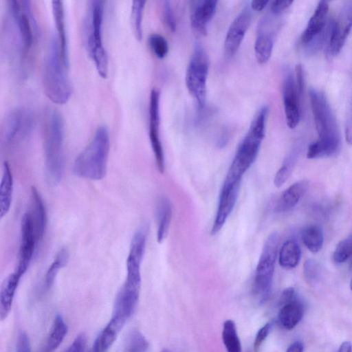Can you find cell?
<instances>
[{
	"label": "cell",
	"instance_id": "ba28073f",
	"mask_svg": "<svg viewBox=\"0 0 352 352\" xmlns=\"http://www.w3.org/2000/svg\"><path fill=\"white\" fill-rule=\"evenodd\" d=\"M278 246L277 233H271L263 245L252 285L253 294L260 303L265 302L271 292Z\"/></svg>",
	"mask_w": 352,
	"mask_h": 352
},
{
	"label": "cell",
	"instance_id": "ee69618b",
	"mask_svg": "<svg viewBox=\"0 0 352 352\" xmlns=\"http://www.w3.org/2000/svg\"><path fill=\"white\" fill-rule=\"evenodd\" d=\"M344 131L346 141L348 144H352V101L347 111Z\"/></svg>",
	"mask_w": 352,
	"mask_h": 352
},
{
	"label": "cell",
	"instance_id": "52a82bcc",
	"mask_svg": "<svg viewBox=\"0 0 352 352\" xmlns=\"http://www.w3.org/2000/svg\"><path fill=\"white\" fill-rule=\"evenodd\" d=\"M104 1H90L84 24L85 45L98 74L103 78L108 74V57L102 41Z\"/></svg>",
	"mask_w": 352,
	"mask_h": 352
},
{
	"label": "cell",
	"instance_id": "f907efd6",
	"mask_svg": "<svg viewBox=\"0 0 352 352\" xmlns=\"http://www.w3.org/2000/svg\"><path fill=\"white\" fill-rule=\"evenodd\" d=\"M350 289L352 291V278H351V282H350Z\"/></svg>",
	"mask_w": 352,
	"mask_h": 352
},
{
	"label": "cell",
	"instance_id": "d6a6232c",
	"mask_svg": "<svg viewBox=\"0 0 352 352\" xmlns=\"http://www.w3.org/2000/svg\"><path fill=\"white\" fill-rule=\"evenodd\" d=\"M145 3L146 1L135 0L131 4V27L138 40H141L142 38V18Z\"/></svg>",
	"mask_w": 352,
	"mask_h": 352
},
{
	"label": "cell",
	"instance_id": "f35d334b",
	"mask_svg": "<svg viewBox=\"0 0 352 352\" xmlns=\"http://www.w3.org/2000/svg\"><path fill=\"white\" fill-rule=\"evenodd\" d=\"M296 91L298 95V97L301 101L302 102V98L305 92V76H304V71L302 65L298 64L295 67V75H294Z\"/></svg>",
	"mask_w": 352,
	"mask_h": 352
},
{
	"label": "cell",
	"instance_id": "1f68e13d",
	"mask_svg": "<svg viewBox=\"0 0 352 352\" xmlns=\"http://www.w3.org/2000/svg\"><path fill=\"white\" fill-rule=\"evenodd\" d=\"M301 239L307 248L313 253L321 249L323 244V232L316 225L305 227L301 232Z\"/></svg>",
	"mask_w": 352,
	"mask_h": 352
},
{
	"label": "cell",
	"instance_id": "9a60e30c",
	"mask_svg": "<svg viewBox=\"0 0 352 352\" xmlns=\"http://www.w3.org/2000/svg\"><path fill=\"white\" fill-rule=\"evenodd\" d=\"M283 100L286 122L289 128H296L300 120L302 102L298 97L294 75L287 71L283 82Z\"/></svg>",
	"mask_w": 352,
	"mask_h": 352
},
{
	"label": "cell",
	"instance_id": "7402d4cb",
	"mask_svg": "<svg viewBox=\"0 0 352 352\" xmlns=\"http://www.w3.org/2000/svg\"><path fill=\"white\" fill-rule=\"evenodd\" d=\"M32 210H30L37 238L39 243L45 232L47 218L45 204L37 189L32 186L31 188Z\"/></svg>",
	"mask_w": 352,
	"mask_h": 352
},
{
	"label": "cell",
	"instance_id": "816d5d0a",
	"mask_svg": "<svg viewBox=\"0 0 352 352\" xmlns=\"http://www.w3.org/2000/svg\"><path fill=\"white\" fill-rule=\"evenodd\" d=\"M161 352H170V351L168 349H164Z\"/></svg>",
	"mask_w": 352,
	"mask_h": 352
},
{
	"label": "cell",
	"instance_id": "8992f818",
	"mask_svg": "<svg viewBox=\"0 0 352 352\" xmlns=\"http://www.w3.org/2000/svg\"><path fill=\"white\" fill-rule=\"evenodd\" d=\"M110 140L107 127L99 126L86 147L76 158L74 173L91 180H100L107 173Z\"/></svg>",
	"mask_w": 352,
	"mask_h": 352
},
{
	"label": "cell",
	"instance_id": "8d00e7d4",
	"mask_svg": "<svg viewBox=\"0 0 352 352\" xmlns=\"http://www.w3.org/2000/svg\"><path fill=\"white\" fill-rule=\"evenodd\" d=\"M303 274L308 283L314 284L320 278L321 267L317 261L313 259H307L304 263Z\"/></svg>",
	"mask_w": 352,
	"mask_h": 352
},
{
	"label": "cell",
	"instance_id": "4fadbf2b",
	"mask_svg": "<svg viewBox=\"0 0 352 352\" xmlns=\"http://www.w3.org/2000/svg\"><path fill=\"white\" fill-rule=\"evenodd\" d=\"M38 243L30 211L25 212L21 221V241L18 263L14 270L21 277L27 271Z\"/></svg>",
	"mask_w": 352,
	"mask_h": 352
},
{
	"label": "cell",
	"instance_id": "44dd1931",
	"mask_svg": "<svg viewBox=\"0 0 352 352\" xmlns=\"http://www.w3.org/2000/svg\"><path fill=\"white\" fill-rule=\"evenodd\" d=\"M309 183L300 180L292 184L280 195L275 206L276 212H284L294 208L306 192Z\"/></svg>",
	"mask_w": 352,
	"mask_h": 352
},
{
	"label": "cell",
	"instance_id": "b9f144b4",
	"mask_svg": "<svg viewBox=\"0 0 352 352\" xmlns=\"http://www.w3.org/2000/svg\"><path fill=\"white\" fill-rule=\"evenodd\" d=\"M292 3L293 1L290 0L273 1L270 5V11L274 15L280 14L284 10L287 9Z\"/></svg>",
	"mask_w": 352,
	"mask_h": 352
},
{
	"label": "cell",
	"instance_id": "277c9868",
	"mask_svg": "<svg viewBox=\"0 0 352 352\" xmlns=\"http://www.w3.org/2000/svg\"><path fill=\"white\" fill-rule=\"evenodd\" d=\"M69 67L65 63L56 35L50 38L43 65V86L45 96L58 104L66 103L72 93L68 74Z\"/></svg>",
	"mask_w": 352,
	"mask_h": 352
},
{
	"label": "cell",
	"instance_id": "3957f363",
	"mask_svg": "<svg viewBox=\"0 0 352 352\" xmlns=\"http://www.w3.org/2000/svg\"><path fill=\"white\" fill-rule=\"evenodd\" d=\"M267 106H263L254 116L249 129L240 142L224 179L225 182L241 184L243 176L255 162L265 135Z\"/></svg>",
	"mask_w": 352,
	"mask_h": 352
},
{
	"label": "cell",
	"instance_id": "d4e9b609",
	"mask_svg": "<svg viewBox=\"0 0 352 352\" xmlns=\"http://www.w3.org/2000/svg\"><path fill=\"white\" fill-rule=\"evenodd\" d=\"M303 314V305L296 296L291 301L280 307L278 319L283 328L291 330L300 322Z\"/></svg>",
	"mask_w": 352,
	"mask_h": 352
},
{
	"label": "cell",
	"instance_id": "4dcf8cb0",
	"mask_svg": "<svg viewBox=\"0 0 352 352\" xmlns=\"http://www.w3.org/2000/svg\"><path fill=\"white\" fill-rule=\"evenodd\" d=\"M221 336L227 352H242L241 344L233 320H226L224 322Z\"/></svg>",
	"mask_w": 352,
	"mask_h": 352
},
{
	"label": "cell",
	"instance_id": "9c48e42d",
	"mask_svg": "<svg viewBox=\"0 0 352 352\" xmlns=\"http://www.w3.org/2000/svg\"><path fill=\"white\" fill-rule=\"evenodd\" d=\"M208 70V56L201 46L197 45L186 70L185 82L189 94L196 100L199 110L202 109L206 104Z\"/></svg>",
	"mask_w": 352,
	"mask_h": 352
},
{
	"label": "cell",
	"instance_id": "836d02e7",
	"mask_svg": "<svg viewBox=\"0 0 352 352\" xmlns=\"http://www.w3.org/2000/svg\"><path fill=\"white\" fill-rule=\"evenodd\" d=\"M349 259L352 266V232L339 242L333 254V261L337 264Z\"/></svg>",
	"mask_w": 352,
	"mask_h": 352
},
{
	"label": "cell",
	"instance_id": "484cf974",
	"mask_svg": "<svg viewBox=\"0 0 352 352\" xmlns=\"http://www.w3.org/2000/svg\"><path fill=\"white\" fill-rule=\"evenodd\" d=\"M13 177L10 166L4 162L0 186V217L3 218L10 210L12 200Z\"/></svg>",
	"mask_w": 352,
	"mask_h": 352
},
{
	"label": "cell",
	"instance_id": "ab89813d",
	"mask_svg": "<svg viewBox=\"0 0 352 352\" xmlns=\"http://www.w3.org/2000/svg\"><path fill=\"white\" fill-rule=\"evenodd\" d=\"M272 327V324L270 323H266L264 324L257 332L254 342V350L255 352H257L263 344L265 338L270 333V329Z\"/></svg>",
	"mask_w": 352,
	"mask_h": 352
},
{
	"label": "cell",
	"instance_id": "7dc6e473",
	"mask_svg": "<svg viewBox=\"0 0 352 352\" xmlns=\"http://www.w3.org/2000/svg\"><path fill=\"white\" fill-rule=\"evenodd\" d=\"M303 344L300 341H295L287 348L286 352H303Z\"/></svg>",
	"mask_w": 352,
	"mask_h": 352
},
{
	"label": "cell",
	"instance_id": "4316f807",
	"mask_svg": "<svg viewBox=\"0 0 352 352\" xmlns=\"http://www.w3.org/2000/svg\"><path fill=\"white\" fill-rule=\"evenodd\" d=\"M278 262L285 269L296 267L300 259L301 251L298 243L294 240L285 241L279 252Z\"/></svg>",
	"mask_w": 352,
	"mask_h": 352
},
{
	"label": "cell",
	"instance_id": "d6986e66",
	"mask_svg": "<svg viewBox=\"0 0 352 352\" xmlns=\"http://www.w3.org/2000/svg\"><path fill=\"white\" fill-rule=\"evenodd\" d=\"M274 45V33L268 28L267 19H263L258 28L254 43L255 56L260 64L267 63L271 57Z\"/></svg>",
	"mask_w": 352,
	"mask_h": 352
},
{
	"label": "cell",
	"instance_id": "ac0fdd59",
	"mask_svg": "<svg viewBox=\"0 0 352 352\" xmlns=\"http://www.w3.org/2000/svg\"><path fill=\"white\" fill-rule=\"evenodd\" d=\"M329 4L326 1H320L309 19L307 25L301 36V43L307 45L313 40L323 34L325 28Z\"/></svg>",
	"mask_w": 352,
	"mask_h": 352
},
{
	"label": "cell",
	"instance_id": "f546056e",
	"mask_svg": "<svg viewBox=\"0 0 352 352\" xmlns=\"http://www.w3.org/2000/svg\"><path fill=\"white\" fill-rule=\"evenodd\" d=\"M69 256V252L66 248H61L56 254L45 275L43 285L46 290L53 286L58 271L67 265Z\"/></svg>",
	"mask_w": 352,
	"mask_h": 352
},
{
	"label": "cell",
	"instance_id": "2e32d148",
	"mask_svg": "<svg viewBox=\"0 0 352 352\" xmlns=\"http://www.w3.org/2000/svg\"><path fill=\"white\" fill-rule=\"evenodd\" d=\"M241 184H223L214 220L211 230L212 234H217L224 226L236 202Z\"/></svg>",
	"mask_w": 352,
	"mask_h": 352
},
{
	"label": "cell",
	"instance_id": "ffe728a7",
	"mask_svg": "<svg viewBox=\"0 0 352 352\" xmlns=\"http://www.w3.org/2000/svg\"><path fill=\"white\" fill-rule=\"evenodd\" d=\"M52 10L60 52L65 63L69 67L68 42L65 28V10L62 1H52Z\"/></svg>",
	"mask_w": 352,
	"mask_h": 352
},
{
	"label": "cell",
	"instance_id": "60d3db41",
	"mask_svg": "<svg viewBox=\"0 0 352 352\" xmlns=\"http://www.w3.org/2000/svg\"><path fill=\"white\" fill-rule=\"evenodd\" d=\"M86 341L87 338L84 333L78 334L65 352H82Z\"/></svg>",
	"mask_w": 352,
	"mask_h": 352
},
{
	"label": "cell",
	"instance_id": "f6af8a7d",
	"mask_svg": "<svg viewBox=\"0 0 352 352\" xmlns=\"http://www.w3.org/2000/svg\"><path fill=\"white\" fill-rule=\"evenodd\" d=\"M296 292L294 287H289L285 289L279 298L278 305L281 307L285 303L291 301L296 296Z\"/></svg>",
	"mask_w": 352,
	"mask_h": 352
},
{
	"label": "cell",
	"instance_id": "f1b7e54d",
	"mask_svg": "<svg viewBox=\"0 0 352 352\" xmlns=\"http://www.w3.org/2000/svg\"><path fill=\"white\" fill-rule=\"evenodd\" d=\"M300 147L296 146L284 160L280 168L274 177V184L279 188L282 186L289 179L297 162Z\"/></svg>",
	"mask_w": 352,
	"mask_h": 352
},
{
	"label": "cell",
	"instance_id": "bcb514c9",
	"mask_svg": "<svg viewBox=\"0 0 352 352\" xmlns=\"http://www.w3.org/2000/svg\"><path fill=\"white\" fill-rule=\"evenodd\" d=\"M268 1L267 0H261V1H252L250 4V7L253 11L260 12L264 9V8L267 5Z\"/></svg>",
	"mask_w": 352,
	"mask_h": 352
},
{
	"label": "cell",
	"instance_id": "7a4b0ae2",
	"mask_svg": "<svg viewBox=\"0 0 352 352\" xmlns=\"http://www.w3.org/2000/svg\"><path fill=\"white\" fill-rule=\"evenodd\" d=\"M6 30L10 45L21 61L28 54L37 34V25L32 11L30 1L8 0L6 1Z\"/></svg>",
	"mask_w": 352,
	"mask_h": 352
},
{
	"label": "cell",
	"instance_id": "603a6c76",
	"mask_svg": "<svg viewBox=\"0 0 352 352\" xmlns=\"http://www.w3.org/2000/svg\"><path fill=\"white\" fill-rule=\"evenodd\" d=\"M173 217V205L166 197L159 198L156 205L157 241L162 243L167 237Z\"/></svg>",
	"mask_w": 352,
	"mask_h": 352
},
{
	"label": "cell",
	"instance_id": "c3c4849f",
	"mask_svg": "<svg viewBox=\"0 0 352 352\" xmlns=\"http://www.w3.org/2000/svg\"><path fill=\"white\" fill-rule=\"evenodd\" d=\"M338 352H352L351 343L348 341L343 342L339 346Z\"/></svg>",
	"mask_w": 352,
	"mask_h": 352
},
{
	"label": "cell",
	"instance_id": "83f0119b",
	"mask_svg": "<svg viewBox=\"0 0 352 352\" xmlns=\"http://www.w3.org/2000/svg\"><path fill=\"white\" fill-rule=\"evenodd\" d=\"M67 333V326L61 315L54 318L43 352H53L64 340Z\"/></svg>",
	"mask_w": 352,
	"mask_h": 352
},
{
	"label": "cell",
	"instance_id": "cb8c5ba5",
	"mask_svg": "<svg viewBox=\"0 0 352 352\" xmlns=\"http://www.w3.org/2000/svg\"><path fill=\"white\" fill-rule=\"evenodd\" d=\"M21 276L14 271L3 281L0 292V318L5 320L12 309L14 297Z\"/></svg>",
	"mask_w": 352,
	"mask_h": 352
},
{
	"label": "cell",
	"instance_id": "6da1fadb",
	"mask_svg": "<svg viewBox=\"0 0 352 352\" xmlns=\"http://www.w3.org/2000/svg\"><path fill=\"white\" fill-rule=\"evenodd\" d=\"M309 96L318 139L309 145L307 157L333 156L340 146V133L333 112L323 92L310 88Z\"/></svg>",
	"mask_w": 352,
	"mask_h": 352
},
{
	"label": "cell",
	"instance_id": "7c38bea8",
	"mask_svg": "<svg viewBox=\"0 0 352 352\" xmlns=\"http://www.w3.org/2000/svg\"><path fill=\"white\" fill-rule=\"evenodd\" d=\"M160 98L157 89L151 91L148 107V136L158 171L163 174L165 169L164 153L160 135Z\"/></svg>",
	"mask_w": 352,
	"mask_h": 352
},
{
	"label": "cell",
	"instance_id": "5bb4252c",
	"mask_svg": "<svg viewBox=\"0 0 352 352\" xmlns=\"http://www.w3.org/2000/svg\"><path fill=\"white\" fill-rule=\"evenodd\" d=\"M250 7H244L231 23L224 41V54L232 57L239 50L252 21Z\"/></svg>",
	"mask_w": 352,
	"mask_h": 352
},
{
	"label": "cell",
	"instance_id": "5b68a950",
	"mask_svg": "<svg viewBox=\"0 0 352 352\" xmlns=\"http://www.w3.org/2000/svg\"><path fill=\"white\" fill-rule=\"evenodd\" d=\"M65 123L60 113L48 108L44 116L43 146L47 179L51 184L61 180L64 171Z\"/></svg>",
	"mask_w": 352,
	"mask_h": 352
},
{
	"label": "cell",
	"instance_id": "e0dca14e",
	"mask_svg": "<svg viewBox=\"0 0 352 352\" xmlns=\"http://www.w3.org/2000/svg\"><path fill=\"white\" fill-rule=\"evenodd\" d=\"M217 3L215 0H199L190 2V25L196 34L199 36L207 34V26L215 14Z\"/></svg>",
	"mask_w": 352,
	"mask_h": 352
},
{
	"label": "cell",
	"instance_id": "e575fe53",
	"mask_svg": "<svg viewBox=\"0 0 352 352\" xmlns=\"http://www.w3.org/2000/svg\"><path fill=\"white\" fill-rule=\"evenodd\" d=\"M148 347L147 340L138 330L133 329L129 333L125 345L126 352H146Z\"/></svg>",
	"mask_w": 352,
	"mask_h": 352
},
{
	"label": "cell",
	"instance_id": "681fc988",
	"mask_svg": "<svg viewBox=\"0 0 352 352\" xmlns=\"http://www.w3.org/2000/svg\"><path fill=\"white\" fill-rule=\"evenodd\" d=\"M89 352H107V351L101 346L100 342L96 338Z\"/></svg>",
	"mask_w": 352,
	"mask_h": 352
},
{
	"label": "cell",
	"instance_id": "30bf717a",
	"mask_svg": "<svg viewBox=\"0 0 352 352\" xmlns=\"http://www.w3.org/2000/svg\"><path fill=\"white\" fill-rule=\"evenodd\" d=\"M34 115L26 107H15L10 110L3 120L1 131L3 142L12 145L25 140L34 126Z\"/></svg>",
	"mask_w": 352,
	"mask_h": 352
},
{
	"label": "cell",
	"instance_id": "d590c367",
	"mask_svg": "<svg viewBox=\"0 0 352 352\" xmlns=\"http://www.w3.org/2000/svg\"><path fill=\"white\" fill-rule=\"evenodd\" d=\"M148 43L153 53L158 58H164L168 54V45L166 38L160 34L153 33L148 37Z\"/></svg>",
	"mask_w": 352,
	"mask_h": 352
},
{
	"label": "cell",
	"instance_id": "74e56055",
	"mask_svg": "<svg viewBox=\"0 0 352 352\" xmlns=\"http://www.w3.org/2000/svg\"><path fill=\"white\" fill-rule=\"evenodd\" d=\"M162 17L166 27L171 32L176 30V19L170 1H164L162 4Z\"/></svg>",
	"mask_w": 352,
	"mask_h": 352
},
{
	"label": "cell",
	"instance_id": "8fae6325",
	"mask_svg": "<svg viewBox=\"0 0 352 352\" xmlns=\"http://www.w3.org/2000/svg\"><path fill=\"white\" fill-rule=\"evenodd\" d=\"M352 29V2L347 3L340 10L338 18L331 21L327 33V51L332 56L342 49Z\"/></svg>",
	"mask_w": 352,
	"mask_h": 352
},
{
	"label": "cell",
	"instance_id": "7bdbcfd3",
	"mask_svg": "<svg viewBox=\"0 0 352 352\" xmlns=\"http://www.w3.org/2000/svg\"><path fill=\"white\" fill-rule=\"evenodd\" d=\"M16 352H31V346L28 335L21 331L18 337Z\"/></svg>",
	"mask_w": 352,
	"mask_h": 352
}]
</instances>
